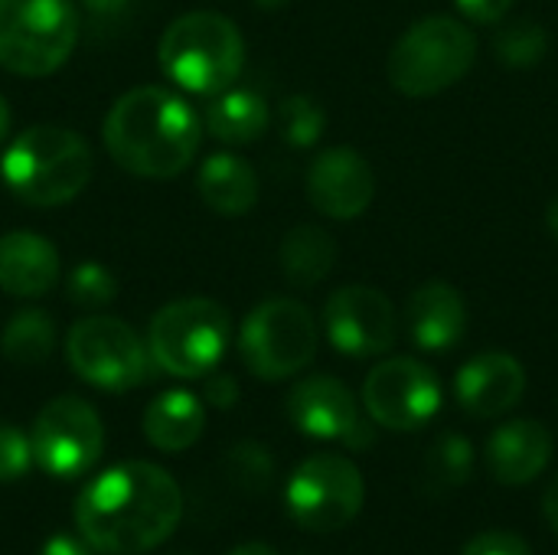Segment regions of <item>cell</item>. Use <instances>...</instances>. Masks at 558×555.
I'll return each mask as SVG.
<instances>
[{
  "label": "cell",
  "instance_id": "13",
  "mask_svg": "<svg viewBox=\"0 0 558 555\" xmlns=\"http://www.w3.org/2000/svg\"><path fill=\"white\" fill-rule=\"evenodd\" d=\"M324 330L327 340L347 357H383L399 340V314L379 288L347 285L327 298Z\"/></svg>",
  "mask_w": 558,
  "mask_h": 555
},
{
  "label": "cell",
  "instance_id": "7",
  "mask_svg": "<svg viewBox=\"0 0 558 555\" xmlns=\"http://www.w3.org/2000/svg\"><path fill=\"white\" fill-rule=\"evenodd\" d=\"M78 13L72 0H0V65L43 79L75 49Z\"/></svg>",
  "mask_w": 558,
  "mask_h": 555
},
{
  "label": "cell",
  "instance_id": "23",
  "mask_svg": "<svg viewBox=\"0 0 558 555\" xmlns=\"http://www.w3.org/2000/svg\"><path fill=\"white\" fill-rule=\"evenodd\" d=\"M278 262H281L284 278L294 288H314L333 272L337 242H333V236L327 229L304 222V226H294L284 236L281 249H278Z\"/></svg>",
  "mask_w": 558,
  "mask_h": 555
},
{
  "label": "cell",
  "instance_id": "28",
  "mask_svg": "<svg viewBox=\"0 0 558 555\" xmlns=\"http://www.w3.org/2000/svg\"><path fill=\"white\" fill-rule=\"evenodd\" d=\"M69 301L82 307H101L118 298V278L98 265V262H82L69 272Z\"/></svg>",
  "mask_w": 558,
  "mask_h": 555
},
{
  "label": "cell",
  "instance_id": "33",
  "mask_svg": "<svg viewBox=\"0 0 558 555\" xmlns=\"http://www.w3.org/2000/svg\"><path fill=\"white\" fill-rule=\"evenodd\" d=\"M206 402L216 406V409H229L239 402V386L232 376H209L206 383Z\"/></svg>",
  "mask_w": 558,
  "mask_h": 555
},
{
  "label": "cell",
  "instance_id": "15",
  "mask_svg": "<svg viewBox=\"0 0 558 555\" xmlns=\"http://www.w3.org/2000/svg\"><path fill=\"white\" fill-rule=\"evenodd\" d=\"M376 196V173L353 147H330L317 154L307 170V200L330 219H356Z\"/></svg>",
  "mask_w": 558,
  "mask_h": 555
},
{
  "label": "cell",
  "instance_id": "39",
  "mask_svg": "<svg viewBox=\"0 0 558 555\" xmlns=\"http://www.w3.org/2000/svg\"><path fill=\"white\" fill-rule=\"evenodd\" d=\"M546 226H549V232L558 239V196L549 203V209H546Z\"/></svg>",
  "mask_w": 558,
  "mask_h": 555
},
{
  "label": "cell",
  "instance_id": "31",
  "mask_svg": "<svg viewBox=\"0 0 558 555\" xmlns=\"http://www.w3.org/2000/svg\"><path fill=\"white\" fill-rule=\"evenodd\" d=\"M461 555H533V550L520 533L487 530V533H477Z\"/></svg>",
  "mask_w": 558,
  "mask_h": 555
},
{
  "label": "cell",
  "instance_id": "24",
  "mask_svg": "<svg viewBox=\"0 0 558 555\" xmlns=\"http://www.w3.org/2000/svg\"><path fill=\"white\" fill-rule=\"evenodd\" d=\"M0 350L13 366H43L56 350V324L46 311H16L3 327Z\"/></svg>",
  "mask_w": 558,
  "mask_h": 555
},
{
  "label": "cell",
  "instance_id": "37",
  "mask_svg": "<svg viewBox=\"0 0 558 555\" xmlns=\"http://www.w3.org/2000/svg\"><path fill=\"white\" fill-rule=\"evenodd\" d=\"M229 555H278L271 546H265V543H245V546H239L235 553Z\"/></svg>",
  "mask_w": 558,
  "mask_h": 555
},
{
  "label": "cell",
  "instance_id": "30",
  "mask_svg": "<svg viewBox=\"0 0 558 555\" xmlns=\"http://www.w3.org/2000/svg\"><path fill=\"white\" fill-rule=\"evenodd\" d=\"M232 468L245 487H265L271 481V458L258 445H239L232 451Z\"/></svg>",
  "mask_w": 558,
  "mask_h": 555
},
{
  "label": "cell",
  "instance_id": "35",
  "mask_svg": "<svg viewBox=\"0 0 558 555\" xmlns=\"http://www.w3.org/2000/svg\"><path fill=\"white\" fill-rule=\"evenodd\" d=\"M543 517H546V523L553 527V533L558 536V478L549 481V487L543 494Z\"/></svg>",
  "mask_w": 558,
  "mask_h": 555
},
{
  "label": "cell",
  "instance_id": "38",
  "mask_svg": "<svg viewBox=\"0 0 558 555\" xmlns=\"http://www.w3.org/2000/svg\"><path fill=\"white\" fill-rule=\"evenodd\" d=\"M7 134H10V105H7V98L0 95V144L7 141Z\"/></svg>",
  "mask_w": 558,
  "mask_h": 555
},
{
  "label": "cell",
  "instance_id": "9",
  "mask_svg": "<svg viewBox=\"0 0 558 555\" xmlns=\"http://www.w3.org/2000/svg\"><path fill=\"white\" fill-rule=\"evenodd\" d=\"M363 500V474L343 455H314L301 461L284 491L291 520L311 533H337L350 527L360 517Z\"/></svg>",
  "mask_w": 558,
  "mask_h": 555
},
{
  "label": "cell",
  "instance_id": "3",
  "mask_svg": "<svg viewBox=\"0 0 558 555\" xmlns=\"http://www.w3.org/2000/svg\"><path fill=\"white\" fill-rule=\"evenodd\" d=\"M92 147L82 134L56 124H33L10 141L0 177L29 206H62L92 180Z\"/></svg>",
  "mask_w": 558,
  "mask_h": 555
},
{
  "label": "cell",
  "instance_id": "25",
  "mask_svg": "<svg viewBox=\"0 0 558 555\" xmlns=\"http://www.w3.org/2000/svg\"><path fill=\"white\" fill-rule=\"evenodd\" d=\"M549 52V33L536 20H510L500 23L494 33V56L500 65L510 69H530L539 65Z\"/></svg>",
  "mask_w": 558,
  "mask_h": 555
},
{
  "label": "cell",
  "instance_id": "20",
  "mask_svg": "<svg viewBox=\"0 0 558 555\" xmlns=\"http://www.w3.org/2000/svg\"><path fill=\"white\" fill-rule=\"evenodd\" d=\"M199 196L219 216H245L258 203V173L239 154H213L196 173Z\"/></svg>",
  "mask_w": 558,
  "mask_h": 555
},
{
  "label": "cell",
  "instance_id": "2",
  "mask_svg": "<svg viewBox=\"0 0 558 555\" xmlns=\"http://www.w3.org/2000/svg\"><path fill=\"white\" fill-rule=\"evenodd\" d=\"M203 141V121L173 92L160 85L131 88L105 118L111 160L137 177L170 180L190 167Z\"/></svg>",
  "mask_w": 558,
  "mask_h": 555
},
{
  "label": "cell",
  "instance_id": "6",
  "mask_svg": "<svg viewBox=\"0 0 558 555\" xmlns=\"http://www.w3.org/2000/svg\"><path fill=\"white\" fill-rule=\"evenodd\" d=\"M232 340L229 311L209 298H183L160 307L150 321V357L160 370L180 379L209 376Z\"/></svg>",
  "mask_w": 558,
  "mask_h": 555
},
{
  "label": "cell",
  "instance_id": "40",
  "mask_svg": "<svg viewBox=\"0 0 558 555\" xmlns=\"http://www.w3.org/2000/svg\"><path fill=\"white\" fill-rule=\"evenodd\" d=\"M262 10H281V7H288L291 0H255Z\"/></svg>",
  "mask_w": 558,
  "mask_h": 555
},
{
  "label": "cell",
  "instance_id": "14",
  "mask_svg": "<svg viewBox=\"0 0 558 555\" xmlns=\"http://www.w3.org/2000/svg\"><path fill=\"white\" fill-rule=\"evenodd\" d=\"M288 419L307 438L343 442L356 451L373 445V425L363 419L356 396L333 376L301 379L288 396Z\"/></svg>",
  "mask_w": 558,
  "mask_h": 555
},
{
  "label": "cell",
  "instance_id": "4",
  "mask_svg": "<svg viewBox=\"0 0 558 555\" xmlns=\"http://www.w3.org/2000/svg\"><path fill=\"white\" fill-rule=\"evenodd\" d=\"M157 56L167 79L180 88L193 95H219L242 72L245 39L229 16L196 10L163 29Z\"/></svg>",
  "mask_w": 558,
  "mask_h": 555
},
{
  "label": "cell",
  "instance_id": "8",
  "mask_svg": "<svg viewBox=\"0 0 558 555\" xmlns=\"http://www.w3.org/2000/svg\"><path fill=\"white\" fill-rule=\"evenodd\" d=\"M317 321L294 298H275L258 304L239 330L242 363L268 383L307 370L317 357Z\"/></svg>",
  "mask_w": 558,
  "mask_h": 555
},
{
  "label": "cell",
  "instance_id": "5",
  "mask_svg": "<svg viewBox=\"0 0 558 555\" xmlns=\"http://www.w3.org/2000/svg\"><path fill=\"white\" fill-rule=\"evenodd\" d=\"M477 59V36L454 16H425L389 52V82L409 98H428L461 82Z\"/></svg>",
  "mask_w": 558,
  "mask_h": 555
},
{
  "label": "cell",
  "instance_id": "21",
  "mask_svg": "<svg viewBox=\"0 0 558 555\" xmlns=\"http://www.w3.org/2000/svg\"><path fill=\"white\" fill-rule=\"evenodd\" d=\"M203 429H206V409L186 389H170V393L157 396L144 415L147 442L160 451H170V455L193 448L199 442Z\"/></svg>",
  "mask_w": 558,
  "mask_h": 555
},
{
  "label": "cell",
  "instance_id": "29",
  "mask_svg": "<svg viewBox=\"0 0 558 555\" xmlns=\"http://www.w3.org/2000/svg\"><path fill=\"white\" fill-rule=\"evenodd\" d=\"M29 464H33L29 438L13 425H0V484L23 478L29 471Z\"/></svg>",
  "mask_w": 558,
  "mask_h": 555
},
{
  "label": "cell",
  "instance_id": "22",
  "mask_svg": "<svg viewBox=\"0 0 558 555\" xmlns=\"http://www.w3.org/2000/svg\"><path fill=\"white\" fill-rule=\"evenodd\" d=\"M271 124L268 101L252 88H226L206 111V131L219 144H252Z\"/></svg>",
  "mask_w": 558,
  "mask_h": 555
},
{
  "label": "cell",
  "instance_id": "18",
  "mask_svg": "<svg viewBox=\"0 0 558 555\" xmlns=\"http://www.w3.org/2000/svg\"><path fill=\"white\" fill-rule=\"evenodd\" d=\"M553 432L536 419H513L500 425L487 442V468L504 487L533 484L553 461Z\"/></svg>",
  "mask_w": 558,
  "mask_h": 555
},
{
  "label": "cell",
  "instance_id": "11",
  "mask_svg": "<svg viewBox=\"0 0 558 555\" xmlns=\"http://www.w3.org/2000/svg\"><path fill=\"white\" fill-rule=\"evenodd\" d=\"M69 366L98 389L124 393L144 383L147 353L141 337L118 317H85L65 337Z\"/></svg>",
  "mask_w": 558,
  "mask_h": 555
},
{
  "label": "cell",
  "instance_id": "26",
  "mask_svg": "<svg viewBox=\"0 0 558 555\" xmlns=\"http://www.w3.org/2000/svg\"><path fill=\"white\" fill-rule=\"evenodd\" d=\"M474 445L458 432H445L428 451V478L438 491L464 487L474 474Z\"/></svg>",
  "mask_w": 558,
  "mask_h": 555
},
{
  "label": "cell",
  "instance_id": "34",
  "mask_svg": "<svg viewBox=\"0 0 558 555\" xmlns=\"http://www.w3.org/2000/svg\"><path fill=\"white\" fill-rule=\"evenodd\" d=\"M39 555H95V553H92V546H88L85 540H75V536L59 533V536H49V540H46V546L39 550Z\"/></svg>",
  "mask_w": 558,
  "mask_h": 555
},
{
  "label": "cell",
  "instance_id": "12",
  "mask_svg": "<svg viewBox=\"0 0 558 555\" xmlns=\"http://www.w3.org/2000/svg\"><path fill=\"white\" fill-rule=\"evenodd\" d=\"M369 422L389 432H418L441 409V383L432 366L415 357H389L369 370L363 383Z\"/></svg>",
  "mask_w": 558,
  "mask_h": 555
},
{
  "label": "cell",
  "instance_id": "10",
  "mask_svg": "<svg viewBox=\"0 0 558 555\" xmlns=\"http://www.w3.org/2000/svg\"><path fill=\"white\" fill-rule=\"evenodd\" d=\"M33 461L52 478H82L105 451V425L78 396H59L43 406L29 432Z\"/></svg>",
  "mask_w": 558,
  "mask_h": 555
},
{
  "label": "cell",
  "instance_id": "1",
  "mask_svg": "<svg viewBox=\"0 0 558 555\" xmlns=\"http://www.w3.org/2000/svg\"><path fill=\"white\" fill-rule=\"evenodd\" d=\"M183 517L177 481L147 461H124L75 500V527L95 553L141 555L160 546Z\"/></svg>",
  "mask_w": 558,
  "mask_h": 555
},
{
  "label": "cell",
  "instance_id": "19",
  "mask_svg": "<svg viewBox=\"0 0 558 555\" xmlns=\"http://www.w3.org/2000/svg\"><path fill=\"white\" fill-rule=\"evenodd\" d=\"M59 281V252L39 232L0 236V291L13 298H43Z\"/></svg>",
  "mask_w": 558,
  "mask_h": 555
},
{
  "label": "cell",
  "instance_id": "17",
  "mask_svg": "<svg viewBox=\"0 0 558 555\" xmlns=\"http://www.w3.org/2000/svg\"><path fill=\"white\" fill-rule=\"evenodd\" d=\"M405 330L425 353H445L468 330V304L448 281H425L405 301Z\"/></svg>",
  "mask_w": 558,
  "mask_h": 555
},
{
  "label": "cell",
  "instance_id": "32",
  "mask_svg": "<svg viewBox=\"0 0 558 555\" xmlns=\"http://www.w3.org/2000/svg\"><path fill=\"white\" fill-rule=\"evenodd\" d=\"M458 10L474 20V23H484V26H497L504 23V16L510 13L513 0H454Z\"/></svg>",
  "mask_w": 558,
  "mask_h": 555
},
{
  "label": "cell",
  "instance_id": "36",
  "mask_svg": "<svg viewBox=\"0 0 558 555\" xmlns=\"http://www.w3.org/2000/svg\"><path fill=\"white\" fill-rule=\"evenodd\" d=\"M92 13H98V16H111V13H118V10H124L131 0H82Z\"/></svg>",
  "mask_w": 558,
  "mask_h": 555
},
{
  "label": "cell",
  "instance_id": "27",
  "mask_svg": "<svg viewBox=\"0 0 558 555\" xmlns=\"http://www.w3.org/2000/svg\"><path fill=\"white\" fill-rule=\"evenodd\" d=\"M278 131L291 147H314L327 131V114L314 98L291 95L278 108Z\"/></svg>",
  "mask_w": 558,
  "mask_h": 555
},
{
  "label": "cell",
  "instance_id": "16",
  "mask_svg": "<svg viewBox=\"0 0 558 555\" xmlns=\"http://www.w3.org/2000/svg\"><path fill=\"white\" fill-rule=\"evenodd\" d=\"M526 396V370L517 357L490 350L468 360L454 376V399L471 419H500Z\"/></svg>",
  "mask_w": 558,
  "mask_h": 555
}]
</instances>
